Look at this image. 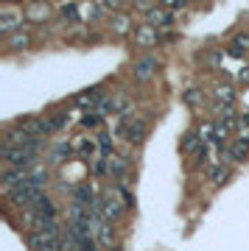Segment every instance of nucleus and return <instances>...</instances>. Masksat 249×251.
Here are the masks:
<instances>
[{
	"label": "nucleus",
	"instance_id": "obj_1",
	"mask_svg": "<svg viewBox=\"0 0 249 251\" xmlns=\"http://www.w3.org/2000/svg\"><path fill=\"white\" fill-rule=\"evenodd\" d=\"M9 198H12V204H17V206L34 209V206L42 201V190L34 187V184H23V187H17V190H9Z\"/></svg>",
	"mask_w": 249,
	"mask_h": 251
},
{
	"label": "nucleus",
	"instance_id": "obj_2",
	"mask_svg": "<svg viewBox=\"0 0 249 251\" xmlns=\"http://www.w3.org/2000/svg\"><path fill=\"white\" fill-rule=\"evenodd\" d=\"M28 246H31L34 251H62L65 249L59 237H48V235H42L39 229H34V232L28 235Z\"/></svg>",
	"mask_w": 249,
	"mask_h": 251
},
{
	"label": "nucleus",
	"instance_id": "obj_3",
	"mask_svg": "<svg viewBox=\"0 0 249 251\" xmlns=\"http://www.w3.org/2000/svg\"><path fill=\"white\" fill-rule=\"evenodd\" d=\"M28 176H31L28 168H6V171H3V187H6V193L28 184Z\"/></svg>",
	"mask_w": 249,
	"mask_h": 251
},
{
	"label": "nucleus",
	"instance_id": "obj_4",
	"mask_svg": "<svg viewBox=\"0 0 249 251\" xmlns=\"http://www.w3.org/2000/svg\"><path fill=\"white\" fill-rule=\"evenodd\" d=\"M124 201H118L112 193H104L101 195V212H104V220H118L124 215Z\"/></svg>",
	"mask_w": 249,
	"mask_h": 251
},
{
	"label": "nucleus",
	"instance_id": "obj_5",
	"mask_svg": "<svg viewBox=\"0 0 249 251\" xmlns=\"http://www.w3.org/2000/svg\"><path fill=\"white\" fill-rule=\"evenodd\" d=\"M146 137H148V123L143 117H137V120H132V123L126 126V140H129L132 145H140Z\"/></svg>",
	"mask_w": 249,
	"mask_h": 251
},
{
	"label": "nucleus",
	"instance_id": "obj_6",
	"mask_svg": "<svg viewBox=\"0 0 249 251\" xmlns=\"http://www.w3.org/2000/svg\"><path fill=\"white\" fill-rule=\"evenodd\" d=\"M157 67H160V62H157V56H146V59H140L135 64V78L137 81H148L154 73H157Z\"/></svg>",
	"mask_w": 249,
	"mask_h": 251
},
{
	"label": "nucleus",
	"instance_id": "obj_7",
	"mask_svg": "<svg viewBox=\"0 0 249 251\" xmlns=\"http://www.w3.org/2000/svg\"><path fill=\"white\" fill-rule=\"evenodd\" d=\"M148 23L154 25V28H168V25H174V14H171V9H154V12H148Z\"/></svg>",
	"mask_w": 249,
	"mask_h": 251
},
{
	"label": "nucleus",
	"instance_id": "obj_8",
	"mask_svg": "<svg viewBox=\"0 0 249 251\" xmlns=\"http://www.w3.org/2000/svg\"><path fill=\"white\" fill-rule=\"evenodd\" d=\"M73 201L76 204H84V206H92L98 198H95V190H92V184H79L76 190H73Z\"/></svg>",
	"mask_w": 249,
	"mask_h": 251
},
{
	"label": "nucleus",
	"instance_id": "obj_9",
	"mask_svg": "<svg viewBox=\"0 0 249 251\" xmlns=\"http://www.w3.org/2000/svg\"><path fill=\"white\" fill-rule=\"evenodd\" d=\"M135 39H137V45L148 47V45H157L160 34H157V28H154V25H143V28L135 34Z\"/></svg>",
	"mask_w": 249,
	"mask_h": 251
},
{
	"label": "nucleus",
	"instance_id": "obj_10",
	"mask_svg": "<svg viewBox=\"0 0 249 251\" xmlns=\"http://www.w3.org/2000/svg\"><path fill=\"white\" fill-rule=\"evenodd\" d=\"M70 157H73V145H70L68 140H62V142H56V148L51 154V162H53V165H62V162L70 159Z\"/></svg>",
	"mask_w": 249,
	"mask_h": 251
},
{
	"label": "nucleus",
	"instance_id": "obj_11",
	"mask_svg": "<svg viewBox=\"0 0 249 251\" xmlns=\"http://www.w3.org/2000/svg\"><path fill=\"white\" fill-rule=\"evenodd\" d=\"M34 209H36V215H39V220H56V204L51 198H42Z\"/></svg>",
	"mask_w": 249,
	"mask_h": 251
},
{
	"label": "nucleus",
	"instance_id": "obj_12",
	"mask_svg": "<svg viewBox=\"0 0 249 251\" xmlns=\"http://www.w3.org/2000/svg\"><path fill=\"white\" fill-rule=\"evenodd\" d=\"M17 25H23V23H20V17L14 12H0V34H9Z\"/></svg>",
	"mask_w": 249,
	"mask_h": 251
},
{
	"label": "nucleus",
	"instance_id": "obj_13",
	"mask_svg": "<svg viewBox=\"0 0 249 251\" xmlns=\"http://www.w3.org/2000/svg\"><path fill=\"white\" fill-rule=\"evenodd\" d=\"M95 235H98V243H101L104 249H109V246H112L115 235H112V226H109V220H104V223H98V229H95Z\"/></svg>",
	"mask_w": 249,
	"mask_h": 251
},
{
	"label": "nucleus",
	"instance_id": "obj_14",
	"mask_svg": "<svg viewBox=\"0 0 249 251\" xmlns=\"http://www.w3.org/2000/svg\"><path fill=\"white\" fill-rule=\"evenodd\" d=\"M230 157H232V162H247V157H249V142H244V140L232 142V145H230Z\"/></svg>",
	"mask_w": 249,
	"mask_h": 251
},
{
	"label": "nucleus",
	"instance_id": "obj_15",
	"mask_svg": "<svg viewBox=\"0 0 249 251\" xmlns=\"http://www.w3.org/2000/svg\"><path fill=\"white\" fill-rule=\"evenodd\" d=\"M126 168H129V159H126V157H112V159H109V173L118 176V179H126Z\"/></svg>",
	"mask_w": 249,
	"mask_h": 251
},
{
	"label": "nucleus",
	"instance_id": "obj_16",
	"mask_svg": "<svg viewBox=\"0 0 249 251\" xmlns=\"http://www.w3.org/2000/svg\"><path fill=\"white\" fill-rule=\"evenodd\" d=\"M247 50H249V36L247 34H238L235 39L230 42V53H232V56H244Z\"/></svg>",
	"mask_w": 249,
	"mask_h": 251
},
{
	"label": "nucleus",
	"instance_id": "obj_17",
	"mask_svg": "<svg viewBox=\"0 0 249 251\" xmlns=\"http://www.w3.org/2000/svg\"><path fill=\"white\" fill-rule=\"evenodd\" d=\"M28 184H34V187H45L48 184V171L45 168H31V176H28Z\"/></svg>",
	"mask_w": 249,
	"mask_h": 251
},
{
	"label": "nucleus",
	"instance_id": "obj_18",
	"mask_svg": "<svg viewBox=\"0 0 249 251\" xmlns=\"http://www.w3.org/2000/svg\"><path fill=\"white\" fill-rule=\"evenodd\" d=\"M210 179H213V184H224L230 179V168L227 165H213L210 168Z\"/></svg>",
	"mask_w": 249,
	"mask_h": 251
},
{
	"label": "nucleus",
	"instance_id": "obj_19",
	"mask_svg": "<svg viewBox=\"0 0 249 251\" xmlns=\"http://www.w3.org/2000/svg\"><path fill=\"white\" fill-rule=\"evenodd\" d=\"M76 148H79V154L84 157V159L90 162V157L95 154V142H92V140H87V137H81V140H76Z\"/></svg>",
	"mask_w": 249,
	"mask_h": 251
},
{
	"label": "nucleus",
	"instance_id": "obj_20",
	"mask_svg": "<svg viewBox=\"0 0 249 251\" xmlns=\"http://www.w3.org/2000/svg\"><path fill=\"white\" fill-rule=\"evenodd\" d=\"M98 148H101V157L104 159H112V140H109V134H98Z\"/></svg>",
	"mask_w": 249,
	"mask_h": 251
},
{
	"label": "nucleus",
	"instance_id": "obj_21",
	"mask_svg": "<svg viewBox=\"0 0 249 251\" xmlns=\"http://www.w3.org/2000/svg\"><path fill=\"white\" fill-rule=\"evenodd\" d=\"M36 229H39L42 235H48V237H59V223L56 220H39Z\"/></svg>",
	"mask_w": 249,
	"mask_h": 251
},
{
	"label": "nucleus",
	"instance_id": "obj_22",
	"mask_svg": "<svg viewBox=\"0 0 249 251\" xmlns=\"http://www.w3.org/2000/svg\"><path fill=\"white\" fill-rule=\"evenodd\" d=\"M199 145H202L199 134H191V131H188V134L182 137V142H179V148H182V151H193V148H199Z\"/></svg>",
	"mask_w": 249,
	"mask_h": 251
},
{
	"label": "nucleus",
	"instance_id": "obj_23",
	"mask_svg": "<svg viewBox=\"0 0 249 251\" xmlns=\"http://www.w3.org/2000/svg\"><path fill=\"white\" fill-rule=\"evenodd\" d=\"M95 112L101 114H115V98H101V103H98V106H95Z\"/></svg>",
	"mask_w": 249,
	"mask_h": 251
},
{
	"label": "nucleus",
	"instance_id": "obj_24",
	"mask_svg": "<svg viewBox=\"0 0 249 251\" xmlns=\"http://www.w3.org/2000/svg\"><path fill=\"white\" fill-rule=\"evenodd\" d=\"M112 28H115V34H126V31H129V17L118 14V17L112 20Z\"/></svg>",
	"mask_w": 249,
	"mask_h": 251
},
{
	"label": "nucleus",
	"instance_id": "obj_25",
	"mask_svg": "<svg viewBox=\"0 0 249 251\" xmlns=\"http://www.w3.org/2000/svg\"><path fill=\"white\" fill-rule=\"evenodd\" d=\"M81 123L87 126V128H95V126L101 123V114L95 112V109H90V112H87L84 117H81Z\"/></svg>",
	"mask_w": 249,
	"mask_h": 251
},
{
	"label": "nucleus",
	"instance_id": "obj_26",
	"mask_svg": "<svg viewBox=\"0 0 249 251\" xmlns=\"http://www.w3.org/2000/svg\"><path fill=\"white\" fill-rule=\"evenodd\" d=\"M62 17H65V20H70V23H76V20H79V9H76V3L62 6Z\"/></svg>",
	"mask_w": 249,
	"mask_h": 251
},
{
	"label": "nucleus",
	"instance_id": "obj_27",
	"mask_svg": "<svg viewBox=\"0 0 249 251\" xmlns=\"http://www.w3.org/2000/svg\"><path fill=\"white\" fill-rule=\"evenodd\" d=\"M215 98H218V101L232 103V98H235V95H232V90H230V87H224V84H221V87H215Z\"/></svg>",
	"mask_w": 249,
	"mask_h": 251
},
{
	"label": "nucleus",
	"instance_id": "obj_28",
	"mask_svg": "<svg viewBox=\"0 0 249 251\" xmlns=\"http://www.w3.org/2000/svg\"><path fill=\"white\" fill-rule=\"evenodd\" d=\"M107 171H109V159H104V157H101V159L92 162V173H95V176H104Z\"/></svg>",
	"mask_w": 249,
	"mask_h": 251
},
{
	"label": "nucleus",
	"instance_id": "obj_29",
	"mask_svg": "<svg viewBox=\"0 0 249 251\" xmlns=\"http://www.w3.org/2000/svg\"><path fill=\"white\" fill-rule=\"evenodd\" d=\"M199 101H202V92H199V90H188V92H185V103H188V106H196Z\"/></svg>",
	"mask_w": 249,
	"mask_h": 251
},
{
	"label": "nucleus",
	"instance_id": "obj_30",
	"mask_svg": "<svg viewBox=\"0 0 249 251\" xmlns=\"http://www.w3.org/2000/svg\"><path fill=\"white\" fill-rule=\"evenodd\" d=\"M9 45H12V47H25V45H28V36H25V34H14L12 39H9Z\"/></svg>",
	"mask_w": 249,
	"mask_h": 251
},
{
	"label": "nucleus",
	"instance_id": "obj_31",
	"mask_svg": "<svg viewBox=\"0 0 249 251\" xmlns=\"http://www.w3.org/2000/svg\"><path fill=\"white\" fill-rule=\"evenodd\" d=\"M165 6H168L171 12H177V9H185V6H188V0H165Z\"/></svg>",
	"mask_w": 249,
	"mask_h": 251
},
{
	"label": "nucleus",
	"instance_id": "obj_32",
	"mask_svg": "<svg viewBox=\"0 0 249 251\" xmlns=\"http://www.w3.org/2000/svg\"><path fill=\"white\" fill-rule=\"evenodd\" d=\"M28 14H31V17H45V14H48V6H31V9H28Z\"/></svg>",
	"mask_w": 249,
	"mask_h": 251
},
{
	"label": "nucleus",
	"instance_id": "obj_33",
	"mask_svg": "<svg viewBox=\"0 0 249 251\" xmlns=\"http://www.w3.org/2000/svg\"><path fill=\"white\" fill-rule=\"evenodd\" d=\"M51 120H53V128H65V123H68V114H56V117H51Z\"/></svg>",
	"mask_w": 249,
	"mask_h": 251
},
{
	"label": "nucleus",
	"instance_id": "obj_34",
	"mask_svg": "<svg viewBox=\"0 0 249 251\" xmlns=\"http://www.w3.org/2000/svg\"><path fill=\"white\" fill-rule=\"evenodd\" d=\"M81 251H101V249H98V243H95V240H87V243L81 246Z\"/></svg>",
	"mask_w": 249,
	"mask_h": 251
}]
</instances>
